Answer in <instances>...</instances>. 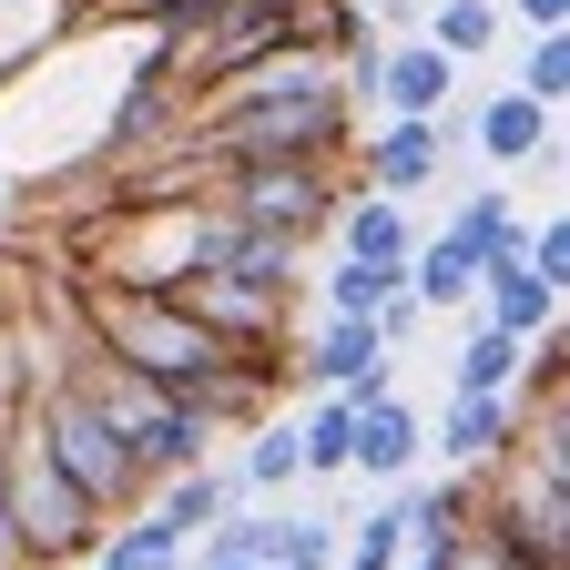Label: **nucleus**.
<instances>
[{"label":"nucleus","mask_w":570,"mask_h":570,"mask_svg":"<svg viewBox=\"0 0 570 570\" xmlns=\"http://www.w3.org/2000/svg\"><path fill=\"white\" fill-rule=\"evenodd\" d=\"M306 377L326 397H387V336H377V316H326V336L306 346Z\"/></svg>","instance_id":"obj_7"},{"label":"nucleus","mask_w":570,"mask_h":570,"mask_svg":"<svg viewBox=\"0 0 570 570\" xmlns=\"http://www.w3.org/2000/svg\"><path fill=\"white\" fill-rule=\"evenodd\" d=\"M439 174V112H387V132L367 142V184L377 194H417Z\"/></svg>","instance_id":"obj_9"},{"label":"nucleus","mask_w":570,"mask_h":570,"mask_svg":"<svg viewBox=\"0 0 570 570\" xmlns=\"http://www.w3.org/2000/svg\"><path fill=\"white\" fill-rule=\"evenodd\" d=\"M336 225H346V255H367V265H407V214L377 194V204H336Z\"/></svg>","instance_id":"obj_17"},{"label":"nucleus","mask_w":570,"mask_h":570,"mask_svg":"<svg viewBox=\"0 0 570 570\" xmlns=\"http://www.w3.org/2000/svg\"><path fill=\"white\" fill-rule=\"evenodd\" d=\"M164 520H174V530H214V520H225V479H214V469H174Z\"/></svg>","instance_id":"obj_21"},{"label":"nucleus","mask_w":570,"mask_h":570,"mask_svg":"<svg viewBox=\"0 0 570 570\" xmlns=\"http://www.w3.org/2000/svg\"><path fill=\"white\" fill-rule=\"evenodd\" d=\"M520 92L560 112V92H570V31H540V41H530V61H520Z\"/></svg>","instance_id":"obj_23"},{"label":"nucleus","mask_w":570,"mask_h":570,"mask_svg":"<svg viewBox=\"0 0 570 570\" xmlns=\"http://www.w3.org/2000/svg\"><path fill=\"white\" fill-rule=\"evenodd\" d=\"M479 296H489V326H510V336H540L550 316H560V296L520 265V255H499V265H479Z\"/></svg>","instance_id":"obj_11"},{"label":"nucleus","mask_w":570,"mask_h":570,"mask_svg":"<svg viewBox=\"0 0 570 570\" xmlns=\"http://www.w3.org/2000/svg\"><path fill=\"white\" fill-rule=\"evenodd\" d=\"M520 367H530V336H510V326H479V336L459 346L449 387H459V397H510V387H520Z\"/></svg>","instance_id":"obj_12"},{"label":"nucleus","mask_w":570,"mask_h":570,"mask_svg":"<svg viewBox=\"0 0 570 570\" xmlns=\"http://www.w3.org/2000/svg\"><path fill=\"white\" fill-rule=\"evenodd\" d=\"M449 235H459L479 265H499V255H520V235H530V225H520V204H510V194H469V204L449 214Z\"/></svg>","instance_id":"obj_16"},{"label":"nucleus","mask_w":570,"mask_h":570,"mask_svg":"<svg viewBox=\"0 0 570 570\" xmlns=\"http://www.w3.org/2000/svg\"><path fill=\"white\" fill-rule=\"evenodd\" d=\"M21 407H31V428H41L51 469H61L71 489H82V499H92L102 520H112V510H132V499L154 489V479L132 469V449H122L112 428H102V407H92L82 387H71V367H51V377H41V387H31Z\"/></svg>","instance_id":"obj_3"},{"label":"nucleus","mask_w":570,"mask_h":570,"mask_svg":"<svg viewBox=\"0 0 570 570\" xmlns=\"http://www.w3.org/2000/svg\"><path fill=\"white\" fill-rule=\"evenodd\" d=\"M428 41H439L449 61L459 51H489L499 41V0H439V31H428Z\"/></svg>","instance_id":"obj_22"},{"label":"nucleus","mask_w":570,"mask_h":570,"mask_svg":"<svg viewBox=\"0 0 570 570\" xmlns=\"http://www.w3.org/2000/svg\"><path fill=\"white\" fill-rule=\"evenodd\" d=\"M214 204H225L235 225H255V235L306 245V235L336 225V164H316V154H285V164H225V174H214Z\"/></svg>","instance_id":"obj_5"},{"label":"nucleus","mask_w":570,"mask_h":570,"mask_svg":"<svg viewBox=\"0 0 570 570\" xmlns=\"http://www.w3.org/2000/svg\"><path fill=\"white\" fill-rule=\"evenodd\" d=\"M479 142L499 164H530V154H550V102H530V92H499L489 112H479Z\"/></svg>","instance_id":"obj_15"},{"label":"nucleus","mask_w":570,"mask_h":570,"mask_svg":"<svg viewBox=\"0 0 570 570\" xmlns=\"http://www.w3.org/2000/svg\"><path fill=\"white\" fill-rule=\"evenodd\" d=\"M0 499H11V530H21V550H31V560H82V550L102 540V510H92V499L71 489L61 469H51L31 407L0 428Z\"/></svg>","instance_id":"obj_4"},{"label":"nucleus","mask_w":570,"mask_h":570,"mask_svg":"<svg viewBox=\"0 0 570 570\" xmlns=\"http://www.w3.org/2000/svg\"><path fill=\"white\" fill-rule=\"evenodd\" d=\"M174 296L225 336L235 356H275L285 346V306L296 296H265V285H235V275H214V265H194V275H174Z\"/></svg>","instance_id":"obj_6"},{"label":"nucleus","mask_w":570,"mask_h":570,"mask_svg":"<svg viewBox=\"0 0 570 570\" xmlns=\"http://www.w3.org/2000/svg\"><path fill=\"white\" fill-rule=\"evenodd\" d=\"M449 570H510V560H489V550H479V540H469V550H459V560H449Z\"/></svg>","instance_id":"obj_27"},{"label":"nucleus","mask_w":570,"mask_h":570,"mask_svg":"<svg viewBox=\"0 0 570 570\" xmlns=\"http://www.w3.org/2000/svg\"><path fill=\"white\" fill-rule=\"evenodd\" d=\"M346 449H356V407H346V397H326V407L296 428V459H306V469H346Z\"/></svg>","instance_id":"obj_20"},{"label":"nucleus","mask_w":570,"mask_h":570,"mask_svg":"<svg viewBox=\"0 0 570 570\" xmlns=\"http://www.w3.org/2000/svg\"><path fill=\"white\" fill-rule=\"evenodd\" d=\"M356 407V449H346V469H367V479H407L417 469V439H428V428H417V407L387 387V397H346Z\"/></svg>","instance_id":"obj_8"},{"label":"nucleus","mask_w":570,"mask_h":570,"mask_svg":"<svg viewBox=\"0 0 570 570\" xmlns=\"http://www.w3.org/2000/svg\"><path fill=\"white\" fill-rule=\"evenodd\" d=\"M204 570H255V560H204Z\"/></svg>","instance_id":"obj_28"},{"label":"nucleus","mask_w":570,"mask_h":570,"mask_svg":"<svg viewBox=\"0 0 570 570\" xmlns=\"http://www.w3.org/2000/svg\"><path fill=\"white\" fill-rule=\"evenodd\" d=\"M71 387H82L92 407H102V428L132 449V469L142 479H174V469H204V449H214V417L194 407V397H174V387H154V377H132V367H112V356H71Z\"/></svg>","instance_id":"obj_2"},{"label":"nucleus","mask_w":570,"mask_h":570,"mask_svg":"<svg viewBox=\"0 0 570 570\" xmlns=\"http://www.w3.org/2000/svg\"><path fill=\"white\" fill-rule=\"evenodd\" d=\"M510 11H520L530 31H570V0H510Z\"/></svg>","instance_id":"obj_26"},{"label":"nucleus","mask_w":570,"mask_h":570,"mask_svg":"<svg viewBox=\"0 0 570 570\" xmlns=\"http://www.w3.org/2000/svg\"><path fill=\"white\" fill-rule=\"evenodd\" d=\"M174 570H184V560H174Z\"/></svg>","instance_id":"obj_30"},{"label":"nucleus","mask_w":570,"mask_h":570,"mask_svg":"<svg viewBox=\"0 0 570 570\" xmlns=\"http://www.w3.org/2000/svg\"><path fill=\"white\" fill-rule=\"evenodd\" d=\"M397 560H407V499H397L387 520H367V530L346 540V570H397Z\"/></svg>","instance_id":"obj_24"},{"label":"nucleus","mask_w":570,"mask_h":570,"mask_svg":"<svg viewBox=\"0 0 570 570\" xmlns=\"http://www.w3.org/2000/svg\"><path fill=\"white\" fill-rule=\"evenodd\" d=\"M82 346L112 356V367H132V377H154V387H174V397H194L214 428L255 417V397L275 377L265 356H235L174 285H112V275L82 285Z\"/></svg>","instance_id":"obj_1"},{"label":"nucleus","mask_w":570,"mask_h":570,"mask_svg":"<svg viewBox=\"0 0 570 570\" xmlns=\"http://www.w3.org/2000/svg\"><path fill=\"white\" fill-rule=\"evenodd\" d=\"M397 285H407V265H367V255H346V265L326 275V316H377Z\"/></svg>","instance_id":"obj_19"},{"label":"nucleus","mask_w":570,"mask_h":570,"mask_svg":"<svg viewBox=\"0 0 570 570\" xmlns=\"http://www.w3.org/2000/svg\"><path fill=\"white\" fill-rule=\"evenodd\" d=\"M407 570H449V560H428V550H417V560H407Z\"/></svg>","instance_id":"obj_29"},{"label":"nucleus","mask_w":570,"mask_h":570,"mask_svg":"<svg viewBox=\"0 0 570 570\" xmlns=\"http://www.w3.org/2000/svg\"><path fill=\"white\" fill-rule=\"evenodd\" d=\"M499 439H510V397H459V387H449V417H439L449 469H489Z\"/></svg>","instance_id":"obj_13"},{"label":"nucleus","mask_w":570,"mask_h":570,"mask_svg":"<svg viewBox=\"0 0 570 570\" xmlns=\"http://www.w3.org/2000/svg\"><path fill=\"white\" fill-rule=\"evenodd\" d=\"M407 296H417V306H469V296H479V255H469L459 235L407 245Z\"/></svg>","instance_id":"obj_14"},{"label":"nucleus","mask_w":570,"mask_h":570,"mask_svg":"<svg viewBox=\"0 0 570 570\" xmlns=\"http://www.w3.org/2000/svg\"><path fill=\"white\" fill-rule=\"evenodd\" d=\"M102 550V570H174L184 560V530L154 510V520H132V530H112V540H92Z\"/></svg>","instance_id":"obj_18"},{"label":"nucleus","mask_w":570,"mask_h":570,"mask_svg":"<svg viewBox=\"0 0 570 570\" xmlns=\"http://www.w3.org/2000/svg\"><path fill=\"white\" fill-rule=\"evenodd\" d=\"M245 479H255V489H285V479H306V459H296V428H265V439L245 449Z\"/></svg>","instance_id":"obj_25"},{"label":"nucleus","mask_w":570,"mask_h":570,"mask_svg":"<svg viewBox=\"0 0 570 570\" xmlns=\"http://www.w3.org/2000/svg\"><path fill=\"white\" fill-rule=\"evenodd\" d=\"M367 102H387V112H439V102H449V51H439V41H397V51H377Z\"/></svg>","instance_id":"obj_10"}]
</instances>
